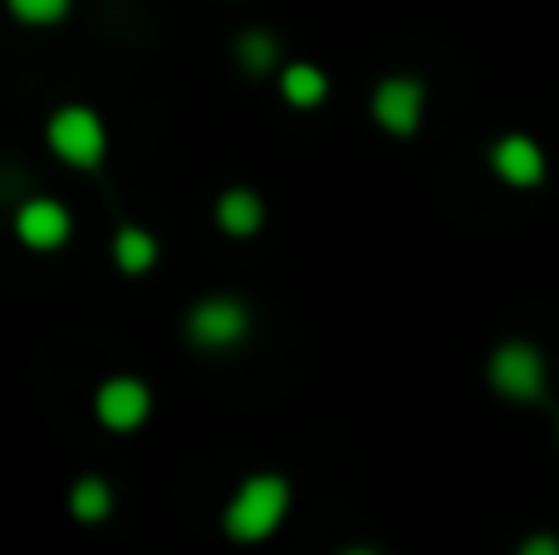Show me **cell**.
<instances>
[{
	"mask_svg": "<svg viewBox=\"0 0 559 555\" xmlns=\"http://www.w3.org/2000/svg\"><path fill=\"white\" fill-rule=\"evenodd\" d=\"M69 507H74L79 521H104V517H108V487H104L98 477L79 482L74 497H69Z\"/></svg>",
	"mask_w": 559,
	"mask_h": 555,
	"instance_id": "8fae6325",
	"label": "cell"
},
{
	"mask_svg": "<svg viewBox=\"0 0 559 555\" xmlns=\"http://www.w3.org/2000/svg\"><path fill=\"white\" fill-rule=\"evenodd\" d=\"M271 55H275V49H271V39H265V35H251V39L241 45V59H246L251 69H265V64H271Z\"/></svg>",
	"mask_w": 559,
	"mask_h": 555,
	"instance_id": "5bb4252c",
	"label": "cell"
},
{
	"mask_svg": "<svg viewBox=\"0 0 559 555\" xmlns=\"http://www.w3.org/2000/svg\"><path fill=\"white\" fill-rule=\"evenodd\" d=\"M496 167H501V177H511V182H535V177H540V147H535L531 138H506V143L496 147Z\"/></svg>",
	"mask_w": 559,
	"mask_h": 555,
	"instance_id": "ba28073f",
	"label": "cell"
},
{
	"mask_svg": "<svg viewBox=\"0 0 559 555\" xmlns=\"http://www.w3.org/2000/svg\"><path fill=\"white\" fill-rule=\"evenodd\" d=\"M378 123L393 128V133H413L417 114H423V88L413 79H393V84L378 88Z\"/></svg>",
	"mask_w": 559,
	"mask_h": 555,
	"instance_id": "5b68a950",
	"label": "cell"
},
{
	"mask_svg": "<svg viewBox=\"0 0 559 555\" xmlns=\"http://www.w3.org/2000/svg\"><path fill=\"white\" fill-rule=\"evenodd\" d=\"M49 143L64 163H79V167H94L98 153H104V128L88 108H64V114L49 123Z\"/></svg>",
	"mask_w": 559,
	"mask_h": 555,
	"instance_id": "7a4b0ae2",
	"label": "cell"
},
{
	"mask_svg": "<svg viewBox=\"0 0 559 555\" xmlns=\"http://www.w3.org/2000/svg\"><path fill=\"white\" fill-rule=\"evenodd\" d=\"M20 20H59L69 0H10Z\"/></svg>",
	"mask_w": 559,
	"mask_h": 555,
	"instance_id": "4fadbf2b",
	"label": "cell"
},
{
	"mask_svg": "<svg viewBox=\"0 0 559 555\" xmlns=\"http://www.w3.org/2000/svg\"><path fill=\"white\" fill-rule=\"evenodd\" d=\"M521 555H559V541L555 536H535V541H525Z\"/></svg>",
	"mask_w": 559,
	"mask_h": 555,
	"instance_id": "9a60e30c",
	"label": "cell"
},
{
	"mask_svg": "<svg viewBox=\"0 0 559 555\" xmlns=\"http://www.w3.org/2000/svg\"><path fill=\"white\" fill-rule=\"evenodd\" d=\"M285 98L289 104H319V98H324V74L309 64L285 69Z\"/></svg>",
	"mask_w": 559,
	"mask_h": 555,
	"instance_id": "30bf717a",
	"label": "cell"
},
{
	"mask_svg": "<svg viewBox=\"0 0 559 555\" xmlns=\"http://www.w3.org/2000/svg\"><path fill=\"white\" fill-rule=\"evenodd\" d=\"M20 236H25L29 246H59L69 236V216H64V206H55V202H29L25 212H20Z\"/></svg>",
	"mask_w": 559,
	"mask_h": 555,
	"instance_id": "52a82bcc",
	"label": "cell"
},
{
	"mask_svg": "<svg viewBox=\"0 0 559 555\" xmlns=\"http://www.w3.org/2000/svg\"><path fill=\"white\" fill-rule=\"evenodd\" d=\"M348 555H373V551H348Z\"/></svg>",
	"mask_w": 559,
	"mask_h": 555,
	"instance_id": "2e32d148",
	"label": "cell"
},
{
	"mask_svg": "<svg viewBox=\"0 0 559 555\" xmlns=\"http://www.w3.org/2000/svg\"><path fill=\"white\" fill-rule=\"evenodd\" d=\"M491 379L506 399H540V389H545L540 354H535L531 344H506L491 364Z\"/></svg>",
	"mask_w": 559,
	"mask_h": 555,
	"instance_id": "3957f363",
	"label": "cell"
},
{
	"mask_svg": "<svg viewBox=\"0 0 559 555\" xmlns=\"http://www.w3.org/2000/svg\"><path fill=\"white\" fill-rule=\"evenodd\" d=\"M143 413H147V389L138 379L104 383V393H98V418H104L108 428H138Z\"/></svg>",
	"mask_w": 559,
	"mask_h": 555,
	"instance_id": "277c9868",
	"label": "cell"
},
{
	"mask_svg": "<svg viewBox=\"0 0 559 555\" xmlns=\"http://www.w3.org/2000/svg\"><path fill=\"white\" fill-rule=\"evenodd\" d=\"M246 330V315L236 300H206L192 310V340L202 344H231Z\"/></svg>",
	"mask_w": 559,
	"mask_h": 555,
	"instance_id": "8992f818",
	"label": "cell"
},
{
	"mask_svg": "<svg viewBox=\"0 0 559 555\" xmlns=\"http://www.w3.org/2000/svg\"><path fill=\"white\" fill-rule=\"evenodd\" d=\"M222 226L231 236H251L255 226H261V202H255L251 192H231L222 202Z\"/></svg>",
	"mask_w": 559,
	"mask_h": 555,
	"instance_id": "9c48e42d",
	"label": "cell"
},
{
	"mask_svg": "<svg viewBox=\"0 0 559 555\" xmlns=\"http://www.w3.org/2000/svg\"><path fill=\"white\" fill-rule=\"evenodd\" d=\"M153 256H157V246L147 241L143 232H118V265H123V271H147Z\"/></svg>",
	"mask_w": 559,
	"mask_h": 555,
	"instance_id": "7c38bea8",
	"label": "cell"
},
{
	"mask_svg": "<svg viewBox=\"0 0 559 555\" xmlns=\"http://www.w3.org/2000/svg\"><path fill=\"white\" fill-rule=\"evenodd\" d=\"M285 482L280 477H251L241 487V497L231 501V517H226V531L236 541H261L265 531H275V521L285 517Z\"/></svg>",
	"mask_w": 559,
	"mask_h": 555,
	"instance_id": "6da1fadb",
	"label": "cell"
}]
</instances>
